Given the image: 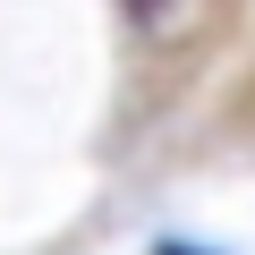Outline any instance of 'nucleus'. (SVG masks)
<instances>
[{
    "label": "nucleus",
    "mask_w": 255,
    "mask_h": 255,
    "mask_svg": "<svg viewBox=\"0 0 255 255\" xmlns=\"http://www.w3.org/2000/svg\"><path fill=\"white\" fill-rule=\"evenodd\" d=\"M162 255H204V247H162Z\"/></svg>",
    "instance_id": "nucleus-1"
}]
</instances>
